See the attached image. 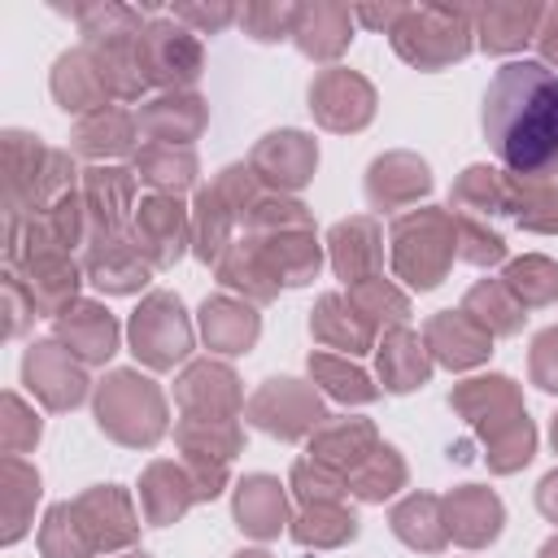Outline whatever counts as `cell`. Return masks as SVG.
I'll return each mask as SVG.
<instances>
[{"label":"cell","instance_id":"obj_1","mask_svg":"<svg viewBox=\"0 0 558 558\" xmlns=\"http://www.w3.org/2000/svg\"><path fill=\"white\" fill-rule=\"evenodd\" d=\"M484 140L510 174L558 166V70L506 61L484 92Z\"/></svg>","mask_w":558,"mask_h":558},{"label":"cell","instance_id":"obj_2","mask_svg":"<svg viewBox=\"0 0 558 558\" xmlns=\"http://www.w3.org/2000/svg\"><path fill=\"white\" fill-rule=\"evenodd\" d=\"M449 405L480 427L493 471L510 475V471H519L532 458L536 432H532L527 410H523V401H519V392H514V384L506 375H484V379L458 384Z\"/></svg>","mask_w":558,"mask_h":558},{"label":"cell","instance_id":"obj_3","mask_svg":"<svg viewBox=\"0 0 558 558\" xmlns=\"http://www.w3.org/2000/svg\"><path fill=\"white\" fill-rule=\"evenodd\" d=\"M458 253V227H453V214L445 209H410L392 222V270L427 292L445 279L449 262Z\"/></svg>","mask_w":558,"mask_h":558},{"label":"cell","instance_id":"obj_4","mask_svg":"<svg viewBox=\"0 0 558 558\" xmlns=\"http://www.w3.org/2000/svg\"><path fill=\"white\" fill-rule=\"evenodd\" d=\"M96 423L122 445H153L166 432V397L140 371H109L96 388Z\"/></svg>","mask_w":558,"mask_h":558},{"label":"cell","instance_id":"obj_5","mask_svg":"<svg viewBox=\"0 0 558 558\" xmlns=\"http://www.w3.org/2000/svg\"><path fill=\"white\" fill-rule=\"evenodd\" d=\"M397 52L418 70H440L471 52V13L458 9H401L392 26Z\"/></svg>","mask_w":558,"mask_h":558},{"label":"cell","instance_id":"obj_6","mask_svg":"<svg viewBox=\"0 0 558 558\" xmlns=\"http://www.w3.org/2000/svg\"><path fill=\"white\" fill-rule=\"evenodd\" d=\"M126 336H131V353L153 371H170L192 353V323L174 292H148L131 314Z\"/></svg>","mask_w":558,"mask_h":558},{"label":"cell","instance_id":"obj_7","mask_svg":"<svg viewBox=\"0 0 558 558\" xmlns=\"http://www.w3.org/2000/svg\"><path fill=\"white\" fill-rule=\"evenodd\" d=\"M135 52H140V74L153 87H187V83H196L201 65H205L201 39L187 26H179L174 17H153L140 31Z\"/></svg>","mask_w":558,"mask_h":558},{"label":"cell","instance_id":"obj_8","mask_svg":"<svg viewBox=\"0 0 558 558\" xmlns=\"http://www.w3.org/2000/svg\"><path fill=\"white\" fill-rule=\"evenodd\" d=\"M244 414H248L253 427H262V432H270V436H279V440L314 436V432L327 423L323 401L314 397V388H305L301 379H288V375L266 379V384L248 397Z\"/></svg>","mask_w":558,"mask_h":558},{"label":"cell","instance_id":"obj_9","mask_svg":"<svg viewBox=\"0 0 558 558\" xmlns=\"http://www.w3.org/2000/svg\"><path fill=\"white\" fill-rule=\"evenodd\" d=\"M131 244L148 257V266H174L183 257V244L192 235V218L187 209L179 205V196H144L135 205V218H131Z\"/></svg>","mask_w":558,"mask_h":558},{"label":"cell","instance_id":"obj_10","mask_svg":"<svg viewBox=\"0 0 558 558\" xmlns=\"http://www.w3.org/2000/svg\"><path fill=\"white\" fill-rule=\"evenodd\" d=\"M310 109L327 131H362L375 113V87L353 70H323L310 83Z\"/></svg>","mask_w":558,"mask_h":558},{"label":"cell","instance_id":"obj_11","mask_svg":"<svg viewBox=\"0 0 558 558\" xmlns=\"http://www.w3.org/2000/svg\"><path fill=\"white\" fill-rule=\"evenodd\" d=\"M22 379L26 388L48 405V410H70L83 401L87 392V375L83 366L74 362L70 349H61L57 340H44V344H31L26 357H22Z\"/></svg>","mask_w":558,"mask_h":558},{"label":"cell","instance_id":"obj_12","mask_svg":"<svg viewBox=\"0 0 558 558\" xmlns=\"http://www.w3.org/2000/svg\"><path fill=\"white\" fill-rule=\"evenodd\" d=\"M174 401L183 414H196V418H235L244 410L240 379L222 362H192L174 379Z\"/></svg>","mask_w":558,"mask_h":558},{"label":"cell","instance_id":"obj_13","mask_svg":"<svg viewBox=\"0 0 558 558\" xmlns=\"http://www.w3.org/2000/svg\"><path fill=\"white\" fill-rule=\"evenodd\" d=\"M248 166H253V174H257L262 183H270L275 192H296V187L310 183V174H314V166H318V148H314V140L301 135V131H270V135L253 148Z\"/></svg>","mask_w":558,"mask_h":558},{"label":"cell","instance_id":"obj_14","mask_svg":"<svg viewBox=\"0 0 558 558\" xmlns=\"http://www.w3.org/2000/svg\"><path fill=\"white\" fill-rule=\"evenodd\" d=\"M70 506H74V514H78L87 541L96 545V554H105V549H122V545H131L135 532H140L135 510H131V497H126L122 488H113V484H105V488H87V493H83L78 501H70Z\"/></svg>","mask_w":558,"mask_h":558},{"label":"cell","instance_id":"obj_15","mask_svg":"<svg viewBox=\"0 0 558 558\" xmlns=\"http://www.w3.org/2000/svg\"><path fill=\"white\" fill-rule=\"evenodd\" d=\"M131 196H135V170H122V166L83 170V205H87V218H92V240L122 235V222L135 209Z\"/></svg>","mask_w":558,"mask_h":558},{"label":"cell","instance_id":"obj_16","mask_svg":"<svg viewBox=\"0 0 558 558\" xmlns=\"http://www.w3.org/2000/svg\"><path fill=\"white\" fill-rule=\"evenodd\" d=\"M423 344H427V353H432L436 362H445V366H453V371H466V366H475V362L488 357L493 336H488L475 318H466L462 310H440V314L427 318Z\"/></svg>","mask_w":558,"mask_h":558},{"label":"cell","instance_id":"obj_17","mask_svg":"<svg viewBox=\"0 0 558 558\" xmlns=\"http://www.w3.org/2000/svg\"><path fill=\"white\" fill-rule=\"evenodd\" d=\"M83 270H87V279H92L100 292H135V288H144L148 275H153L148 257L131 244L126 231H122V235H100V240H92Z\"/></svg>","mask_w":558,"mask_h":558},{"label":"cell","instance_id":"obj_18","mask_svg":"<svg viewBox=\"0 0 558 558\" xmlns=\"http://www.w3.org/2000/svg\"><path fill=\"white\" fill-rule=\"evenodd\" d=\"M248 244L262 253L266 270L296 288V283H310L323 266V253H318V240H314V227H292V231H266V235H248Z\"/></svg>","mask_w":558,"mask_h":558},{"label":"cell","instance_id":"obj_19","mask_svg":"<svg viewBox=\"0 0 558 558\" xmlns=\"http://www.w3.org/2000/svg\"><path fill=\"white\" fill-rule=\"evenodd\" d=\"M440 510H445V532L458 541V545H488L497 532H501V501L480 488V484H462L453 488L449 497H440Z\"/></svg>","mask_w":558,"mask_h":558},{"label":"cell","instance_id":"obj_20","mask_svg":"<svg viewBox=\"0 0 558 558\" xmlns=\"http://www.w3.org/2000/svg\"><path fill=\"white\" fill-rule=\"evenodd\" d=\"M375 427L366 418H327L314 436H310V458L323 462L336 475H353L371 453H375Z\"/></svg>","mask_w":558,"mask_h":558},{"label":"cell","instance_id":"obj_21","mask_svg":"<svg viewBox=\"0 0 558 558\" xmlns=\"http://www.w3.org/2000/svg\"><path fill=\"white\" fill-rule=\"evenodd\" d=\"M57 340L78 357V362H105L118 349V323L105 305L96 301H74L57 318Z\"/></svg>","mask_w":558,"mask_h":558},{"label":"cell","instance_id":"obj_22","mask_svg":"<svg viewBox=\"0 0 558 558\" xmlns=\"http://www.w3.org/2000/svg\"><path fill=\"white\" fill-rule=\"evenodd\" d=\"M140 135H148L153 144H174V148H187L201 131H205V100L201 96H187V92H174V96H157L140 109Z\"/></svg>","mask_w":558,"mask_h":558},{"label":"cell","instance_id":"obj_23","mask_svg":"<svg viewBox=\"0 0 558 558\" xmlns=\"http://www.w3.org/2000/svg\"><path fill=\"white\" fill-rule=\"evenodd\" d=\"M327 248H331V266L336 275L353 288L371 275H379V262H384V244H379V227L371 218H344L331 227L327 235Z\"/></svg>","mask_w":558,"mask_h":558},{"label":"cell","instance_id":"obj_24","mask_svg":"<svg viewBox=\"0 0 558 558\" xmlns=\"http://www.w3.org/2000/svg\"><path fill=\"white\" fill-rule=\"evenodd\" d=\"M52 96L65 113H100L109 109V87L92 61L87 48H74V52H61L57 57V70H52Z\"/></svg>","mask_w":558,"mask_h":558},{"label":"cell","instance_id":"obj_25","mask_svg":"<svg viewBox=\"0 0 558 558\" xmlns=\"http://www.w3.org/2000/svg\"><path fill=\"white\" fill-rule=\"evenodd\" d=\"M427 187H432V170H427V161H418L414 153H388V157H375V161H371L366 196H371V205H379V209L410 205V201H418Z\"/></svg>","mask_w":558,"mask_h":558},{"label":"cell","instance_id":"obj_26","mask_svg":"<svg viewBox=\"0 0 558 558\" xmlns=\"http://www.w3.org/2000/svg\"><path fill=\"white\" fill-rule=\"evenodd\" d=\"M506 209L527 231H558V166L536 174H506Z\"/></svg>","mask_w":558,"mask_h":558},{"label":"cell","instance_id":"obj_27","mask_svg":"<svg viewBox=\"0 0 558 558\" xmlns=\"http://www.w3.org/2000/svg\"><path fill=\"white\" fill-rule=\"evenodd\" d=\"M235 523L257 541L279 536V527L288 523V497L275 475H244L235 484Z\"/></svg>","mask_w":558,"mask_h":558},{"label":"cell","instance_id":"obj_28","mask_svg":"<svg viewBox=\"0 0 558 558\" xmlns=\"http://www.w3.org/2000/svg\"><path fill=\"white\" fill-rule=\"evenodd\" d=\"M310 331H314V340H323L327 349H340L344 357L366 353V349L375 344V327H371V323L349 305V296H340V292L318 296L314 318H310Z\"/></svg>","mask_w":558,"mask_h":558},{"label":"cell","instance_id":"obj_29","mask_svg":"<svg viewBox=\"0 0 558 558\" xmlns=\"http://www.w3.org/2000/svg\"><path fill=\"white\" fill-rule=\"evenodd\" d=\"M349 31H353V9H344V4H305V9H296V22H292L301 52L318 57V61L340 57L353 39Z\"/></svg>","mask_w":558,"mask_h":558},{"label":"cell","instance_id":"obj_30","mask_svg":"<svg viewBox=\"0 0 558 558\" xmlns=\"http://www.w3.org/2000/svg\"><path fill=\"white\" fill-rule=\"evenodd\" d=\"M432 375V353L410 327H388L379 340V379L388 392H410Z\"/></svg>","mask_w":558,"mask_h":558},{"label":"cell","instance_id":"obj_31","mask_svg":"<svg viewBox=\"0 0 558 558\" xmlns=\"http://www.w3.org/2000/svg\"><path fill=\"white\" fill-rule=\"evenodd\" d=\"M257 331H262V323H257V314L244 301L209 296L201 305V336L218 353H244V349H253Z\"/></svg>","mask_w":558,"mask_h":558},{"label":"cell","instance_id":"obj_32","mask_svg":"<svg viewBox=\"0 0 558 558\" xmlns=\"http://www.w3.org/2000/svg\"><path fill=\"white\" fill-rule=\"evenodd\" d=\"M140 501H144V514L148 523H174L192 501H196V488L187 480L183 466L174 462H153L140 480Z\"/></svg>","mask_w":558,"mask_h":558},{"label":"cell","instance_id":"obj_33","mask_svg":"<svg viewBox=\"0 0 558 558\" xmlns=\"http://www.w3.org/2000/svg\"><path fill=\"white\" fill-rule=\"evenodd\" d=\"M135 135H140V122L122 109H100V113H87L74 135H70V148L83 153V157H122L135 148Z\"/></svg>","mask_w":558,"mask_h":558},{"label":"cell","instance_id":"obj_34","mask_svg":"<svg viewBox=\"0 0 558 558\" xmlns=\"http://www.w3.org/2000/svg\"><path fill=\"white\" fill-rule=\"evenodd\" d=\"M135 179L153 183L161 196H179L196 183V153L174 144H144L135 153Z\"/></svg>","mask_w":558,"mask_h":558},{"label":"cell","instance_id":"obj_35","mask_svg":"<svg viewBox=\"0 0 558 558\" xmlns=\"http://www.w3.org/2000/svg\"><path fill=\"white\" fill-rule=\"evenodd\" d=\"M392 532L410 545V549H423V554H436L445 545V510H440V497L432 493H410L397 510H392Z\"/></svg>","mask_w":558,"mask_h":558},{"label":"cell","instance_id":"obj_36","mask_svg":"<svg viewBox=\"0 0 558 558\" xmlns=\"http://www.w3.org/2000/svg\"><path fill=\"white\" fill-rule=\"evenodd\" d=\"M475 22H480V44L488 52H514L527 39H536L541 9H532V4H488V9L475 13Z\"/></svg>","mask_w":558,"mask_h":558},{"label":"cell","instance_id":"obj_37","mask_svg":"<svg viewBox=\"0 0 558 558\" xmlns=\"http://www.w3.org/2000/svg\"><path fill=\"white\" fill-rule=\"evenodd\" d=\"M0 506H4V545H13L22 532H26V519H31V506L39 497V471H31L17 453H4L0 462Z\"/></svg>","mask_w":558,"mask_h":558},{"label":"cell","instance_id":"obj_38","mask_svg":"<svg viewBox=\"0 0 558 558\" xmlns=\"http://www.w3.org/2000/svg\"><path fill=\"white\" fill-rule=\"evenodd\" d=\"M462 314L475 318L488 336H510V331L523 327V305L510 296V288H506L501 279H480V283L466 292Z\"/></svg>","mask_w":558,"mask_h":558},{"label":"cell","instance_id":"obj_39","mask_svg":"<svg viewBox=\"0 0 558 558\" xmlns=\"http://www.w3.org/2000/svg\"><path fill=\"white\" fill-rule=\"evenodd\" d=\"M310 375H314V384H323L327 397H336L344 405H362V401L379 397L371 375L362 366H353L344 353H310Z\"/></svg>","mask_w":558,"mask_h":558},{"label":"cell","instance_id":"obj_40","mask_svg":"<svg viewBox=\"0 0 558 558\" xmlns=\"http://www.w3.org/2000/svg\"><path fill=\"white\" fill-rule=\"evenodd\" d=\"M449 209L458 218H484L506 209V174L488 170V166H466L462 179L453 183V196H449Z\"/></svg>","mask_w":558,"mask_h":558},{"label":"cell","instance_id":"obj_41","mask_svg":"<svg viewBox=\"0 0 558 558\" xmlns=\"http://www.w3.org/2000/svg\"><path fill=\"white\" fill-rule=\"evenodd\" d=\"M174 440L192 458L231 462L240 453V427H235V418H196V414H183L179 427H174Z\"/></svg>","mask_w":558,"mask_h":558},{"label":"cell","instance_id":"obj_42","mask_svg":"<svg viewBox=\"0 0 558 558\" xmlns=\"http://www.w3.org/2000/svg\"><path fill=\"white\" fill-rule=\"evenodd\" d=\"M357 536V519L340 506V501H318V506H305L296 519H292V541L301 545H314V549H331V545H344Z\"/></svg>","mask_w":558,"mask_h":558},{"label":"cell","instance_id":"obj_43","mask_svg":"<svg viewBox=\"0 0 558 558\" xmlns=\"http://www.w3.org/2000/svg\"><path fill=\"white\" fill-rule=\"evenodd\" d=\"M218 279H222L227 288H240V292L253 296V301H270V296L279 292V279L266 270L262 253H257L248 240L231 244V248L218 257Z\"/></svg>","mask_w":558,"mask_h":558},{"label":"cell","instance_id":"obj_44","mask_svg":"<svg viewBox=\"0 0 558 558\" xmlns=\"http://www.w3.org/2000/svg\"><path fill=\"white\" fill-rule=\"evenodd\" d=\"M405 484V462L392 445H375V453L349 475V493L362 501H384Z\"/></svg>","mask_w":558,"mask_h":558},{"label":"cell","instance_id":"obj_45","mask_svg":"<svg viewBox=\"0 0 558 558\" xmlns=\"http://www.w3.org/2000/svg\"><path fill=\"white\" fill-rule=\"evenodd\" d=\"M501 283L510 288V296L527 310V305H549L558 296V266L549 257H514L501 275Z\"/></svg>","mask_w":558,"mask_h":558},{"label":"cell","instance_id":"obj_46","mask_svg":"<svg viewBox=\"0 0 558 558\" xmlns=\"http://www.w3.org/2000/svg\"><path fill=\"white\" fill-rule=\"evenodd\" d=\"M349 305H353L371 327H379V323L405 327V314H410V301H405L384 275H371V279L353 283V288H349Z\"/></svg>","mask_w":558,"mask_h":558},{"label":"cell","instance_id":"obj_47","mask_svg":"<svg viewBox=\"0 0 558 558\" xmlns=\"http://www.w3.org/2000/svg\"><path fill=\"white\" fill-rule=\"evenodd\" d=\"M39 549H44V558H92L96 554V545L87 541V532H83V523H78V514H74L70 501L65 506H52L44 514Z\"/></svg>","mask_w":558,"mask_h":558},{"label":"cell","instance_id":"obj_48","mask_svg":"<svg viewBox=\"0 0 558 558\" xmlns=\"http://www.w3.org/2000/svg\"><path fill=\"white\" fill-rule=\"evenodd\" d=\"M453 227H458V257H466L475 266H493V262L506 257L501 231H493L484 218H458L453 214Z\"/></svg>","mask_w":558,"mask_h":558},{"label":"cell","instance_id":"obj_49","mask_svg":"<svg viewBox=\"0 0 558 558\" xmlns=\"http://www.w3.org/2000/svg\"><path fill=\"white\" fill-rule=\"evenodd\" d=\"M292 488H296V497H301L305 506H318V501H340V497L349 493V480L336 475V471H327V466L314 462V458H301V462L292 466Z\"/></svg>","mask_w":558,"mask_h":558},{"label":"cell","instance_id":"obj_50","mask_svg":"<svg viewBox=\"0 0 558 558\" xmlns=\"http://www.w3.org/2000/svg\"><path fill=\"white\" fill-rule=\"evenodd\" d=\"M0 410H4V423H0L4 453H22V449H31V445L39 440V418H35V414H31L13 392H4Z\"/></svg>","mask_w":558,"mask_h":558},{"label":"cell","instance_id":"obj_51","mask_svg":"<svg viewBox=\"0 0 558 558\" xmlns=\"http://www.w3.org/2000/svg\"><path fill=\"white\" fill-rule=\"evenodd\" d=\"M240 22L248 26L253 39H283V31H292L296 9L292 4H248L240 13Z\"/></svg>","mask_w":558,"mask_h":558},{"label":"cell","instance_id":"obj_52","mask_svg":"<svg viewBox=\"0 0 558 558\" xmlns=\"http://www.w3.org/2000/svg\"><path fill=\"white\" fill-rule=\"evenodd\" d=\"M532 379L545 392H558V327H545L532 340Z\"/></svg>","mask_w":558,"mask_h":558},{"label":"cell","instance_id":"obj_53","mask_svg":"<svg viewBox=\"0 0 558 558\" xmlns=\"http://www.w3.org/2000/svg\"><path fill=\"white\" fill-rule=\"evenodd\" d=\"M231 17H235V9H231V4H218V9H196V4H183V9H174V22H196V26H209V31L227 26Z\"/></svg>","mask_w":558,"mask_h":558},{"label":"cell","instance_id":"obj_54","mask_svg":"<svg viewBox=\"0 0 558 558\" xmlns=\"http://www.w3.org/2000/svg\"><path fill=\"white\" fill-rule=\"evenodd\" d=\"M536 506H541L545 519L558 523V471H549V475L541 480V488H536Z\"/></svg>","mask_w":558,"mask_h":558},{"label":"cell","instance_id":"obj_55","mask_svg":"<svg viewBox=\"0 0 558 558\" xmlns=\"http://www.w3.org/2000/svg\"><path fill=\"white\" fill-rule=\"evenodd\" d=\"M536 44L549 61H558V9L545 13V26H536Z\"/></svg>","mask_w":558,"mask_h":558},{"label":"cell","instance_id":"obj_56","mask_svg":"<svg viewBox=\"0 0 558 558\" xmlns=\"http://www.w3.org/2000/svg\"><path fill=\"white\" fill-rule=\"evenodd\" d=\"M541 558H558V536H554V541H549V545L541 549Z\"/></svg>","mask_w":558,"mask_h":558},{"label":"cell","instance_id":"obj_57","mask_svg":"<svg viewBox=\"0 0 558 558\" xmlns=\"http://www.w3.org/2000/svg\"><path fill=\"white\" fill-rule=\"evenodd\" d=\"M235 558H270V554H262V549H244V554H235Z\"/></svg>","mask_w":558,"mask_h":558},{"label":"cell","instance_id":"obj_58","mask_svg":"<svg viewBox=\"0 0 558 558\" xmlns=\"http://www.w3.org/2000/svg\"><path fill=\"white\" fill-rule=\"evenodd\" d=\"M554 449H558V418H554Z\"/></svg>","mask_w":558,"mask_h":558},{"label":"cell","instance_id":"obj_59","mask_svg":"<svg viewBox=\"0 0 558 558\" xmlns=\"http://www.w3.org/2000/svg\"><path fill=\"white\" fill-rule=\"evenodd\" d=\"M131 558H144V554H131Z\"/></svg>","mask_w":558,"mask_h":558}]
</instances>
